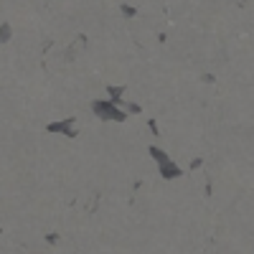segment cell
Returning a JSON list of instances; mask_svg holds the SVG:
<instances>
[{"label": "cell", "mask_w": 254, "mask_h": 254, "mask_svg": "<svg viewBox=\"0 0 254 254\" xmlns=\"http://www.w3.org/2000/svg\"><path fill=\"white\" fill-rule=\"evenodd\" d=\"M147 155L153 158V163L158 165V173H160V178L163 181H176V178H183V168L168 155L163 147H158V145H150L147 147Z\"/></svg>", "instance_id": "cell-1"}, {"label": "cell", "mask_w": 254, "mask_h": 254, "mask_svg": "<svg viewBox=\"0 0 254 254\" xmlns=\"http://www.w3.org/2000/svg\"><path fill=\"white\" fill-rule=\"evenodd\" d=\"M92 112H94V117H99V120H104V122H125L127 120V110H122L120 104H115L112 99H92Z\"/></svg>", "instance_id": "cell-2"}, {"label": "cell", "mask_w": 254, "mask_h": 254, "mask_svg": "<svg viewBox=\"0 0 254 254\" xmlns=\"http://www.w3.org/2000/svg\"><path fill=\"white\" fill-rule=\"evenodd\" d=\"M46 132H51V135H64V137H76V120H74V117H64V120L49 122V125H46Z\"/></svg>", "instance_id": "cell-3"}, {"label": "cell", "mask_w": 254, "mask_h": 254, "mask_svg": "<svg viewBox=\"0 0 254 254\" xmlns=\"http://www.w3.org/2000/svg\"><path fill=\"white\" fill-rule=\"evenodd\" d=\"M125 92H127V87H122V84H110V87H107V99H112L115 104L122 107V94Z\"/></svg>", "instance_id": "cell-4"}, {"label": "cell", "mask_w": 254, "mask_h": 254, "mask_svg": "<svg viewBox=\"0 0 254 254\" xmlns=\"http://www.w3.org/2000/svg\"><path fill=\"white\" fill-rule=\"evenodd\" d=\"M122 107L130 112V115H140V112H142V107H140L137 102H122Z\"/></svg>", "instance_id": "cell-5"}, {"label": "cell", "mask_w": 254, "mask_h": 254, "mask_svg": "<svg viewBox=\"0 0 254 254\" xmlns=\"http://www.w3.org/2000/svg\"><path fill=\"white\" fill-rule=\"evenodd\" d=\"M10 41V28H8V23H3L0 26V44H8Z\"/></svg>", "instance_id": "cell-6"}, {"label": "cell", "mask_w": 254, "mask_h": 254, "mask_svg": "<svg viewBox=\"0 0 254 254\" xmlns=\"http://www.w3.org/2000/svg\"><path fill=\"white\" fill-rule=\"evenodd\" d=\"M122 13H125L127 18H132V15H135V8H130V5H122Z\"/></svg>", "instance_id": "cell-7"}, {"label": "cell", "mask_w": 254, "mask_h": 254, "mask_svg": "<svg viewBox=\"0 0 254 254\" xmlns=\"http://www.w3.org/2000/svg\"><path fill=\"white\" fill-rule=\"evenodd\" d=\"M46 242H49V244H56L59 237H56V234H46Z\"/></svg>", "instance_id": "cell-8"}, {"label": "cell", "mask_w": 254, "mask_h": 254, "mask_svg": "<svg viewBox=\"0 0 254 254\" xmlns=\"http://www.w3.org/2000/svg\"><path fill=\"white\" fill-rule=\"evenodd\" d=\"M147 127H150L153 132H158V125H155V120H147Z\"/></svg>", "instance_id": "cell-9"}]
</instances>
